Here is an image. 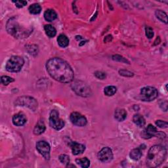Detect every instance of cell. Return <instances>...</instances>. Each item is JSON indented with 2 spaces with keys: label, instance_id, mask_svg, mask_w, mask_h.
<instances>
[{
  "label": "cell",
  "instance_id": "9c48e42d",
  "mask_svg": "<svg viewBox=\"0 0 168 168\" xmlns=\"http://www.w3.org/2000/svg\"><path fill=\"white\" fill-rule=\"evenodd\" d=\"M98 158L102 162H109L113 158V153L108 147H104L98 154Z\"/></svg>",
  "mask_w": 168,
  "mask_h": 168
},
{
  "label": "cell",
  "instance_id": "ac0fdd59",
  "mask_svg": "<svg viewBox=\"0 0 168 168\" xmlns=\"http://www.w3.org/2000/svg\"><path fill=\"white\" fill-rule=\"evenodd\" d=\"M133 120H134V122L139 126V128H142L145 125V120L144 117L141 115V114H135L134 116V118H133Z\"/></svg>",
  "mask_w": 168,
  "mask_h": 168
},
{
  "label": "cell",
  "instance_id": "4dcf8cb0",
  "mask_svg": "<svg viewBox=\"0 0 168 168\" xmlns=\"http://www.w3.org/2000/svg\"><path fill=\"white\" fill-rule=\"evenodd\" d=\"M156 124L160 128H167V126H168L167 123L166 122H164L162 120H157L156 122Z\"/></svg>",
  "mask_w": 168,
  "mask_h": 168
},
{
  "label": "cell",
  "instance_id": "30bf717a",
  "mask_svg": "<svg viewBox=\"0 0 168 168\" xmlns=\"http://www.w3.org/2000/svg\"><path fill=\"white\" fill-rule=\"evenodd\" d=\"M36 149L43 156L46 160L50 158V146L45 141H39L36 144Z\"/></svg>",
  "mask_w": 168,
  "mask_h": 168
},
{
  "label": "cell",
  "instance_id": "7c38bea8",
  "mask_svg": "<svg viewBox=\"0 0 168 168\" xmlns=\"http://www.w3.org/2000/svg\"><path fill=\"white\" fill-rule=\"evenodd\" d=\"M26 121V118L23 113L16 114L13 117V123L16 126H22L25 124Z\"/></svg>",
  "mask_w": 168,
  "mask_h": 168
},
{
  "label": "cell",
  "instance_id": "603a6c76",
  "mask_svg": "<svg viewBox=\"0 0 168 168\" xmlns=\"http://www.w3.org/2000/svg\"><path fill=\"white\" fill-rule=\"evenodd\" d=\"M29 10L31 14H33V15H38V14L40 13L41 11V8L39 4L34 3L29 7Z\"/></svg>",
  "mask_w": 168,
  "mask_h": 168
},
{
  "label": "cell",
  "instance_id": "277c9868",
  "mask_svg": "<svg viewBox=\"0 0 168 168\" xmlns=\"http://www.w3.org/2000/svg\"><path fill=\"white\" fill-rule=\"evenodd\" d=\"M24 64V60L23 57L19 56H13L6 64L5 68L10 72H18Z\"/></svg>",
  "mask_w": 168,
  "mask_h": 168
},
{
  "label": "cell",
  "instance_id": "d4e9b609",
  "mask_svg": "<svg viewBox=\"0 0 168 168\" xmlns=\"http://www.w3.org/2000/svg\"><path fill=\"white\" fill-rule=\"evenodd\" d=\"M117 92V88L114 86H107L104 88V94L107 96H113Z\"/></svg>",
  "mask_w": 168,
  "mask_h": 168
},
{
  "label": "cell",
  "instance_id": "ba28073f",
  "mask_svg": "<svg viewBox=\"0 0 168 168\" xmlns=\"http://www.w3.org/2000/svg\"><path fill=\"white\" fill-rule=\"evenodd\" d=\"M50 123L51 128L55 130H60L65 126V122L59 118V113L55 110H53L51 112L50 116Z\"/></svg>",
  "mask_w": 168,
  "mask_h": 168
},
{
  "label": "cell",
  "instance_id": "6da1fadb",
  "mask_svg": "<svg viewBox=\"0 0 168 168\" xmlns=\"http://www.w3.org/2000/svg\"><path fill=\"white\" fill-rule=\"evenodd\" d=\"M47 71L51 78L62 83H70L73 81L74 73L68 63L59 58H53L46 64Z\"/></svg>",
  "mask_w": 168,
  "mask_h": 168
},
{
  "label": "cell",
  "instance_id": "8fae6325",
  "mask_svg": "<svg viewBox=\"0 0 168 168\" xmlns=\"http://www.w3.org/2000/svg\"><path fill=\"white\" fill-rule=\"evenodd\" d=\"M71 120L74 125L80 126V127H83L87 124V119L86 117L76 112L71 114Z\"/></svg>",
  "mask_w": 168,
  "mask_h": 168
},
{
  "label": "cell",
  "instance_id": "cb8c5ba5",
  "mask_svg": "<svg viewBox=\"0 0 168 168\" xmlns=\"http://www.w3.org/2000/svg\"><path fill=\"white\" fill-rule=\"evenodd\" d=\"M76 162L79 165H80L81 167L83 168H87L90 165V161L87 158L77 159L76 160Z\"/></svg>",
  "mask_w": 168,
  "mask_h": 168
},
{
  "label": "cell",
  "instance_id": "484cf974",
  "mask_svg": "<svg viewBox=\"0 0 168 168\" xmlns=\"http://www.w3.org/2000/svg\"><path fill=\"white\" fill-rule=\"evenodd\" d=\"M13 81H14V80L9 76H3L1 78V83L4 86H8L10 83L13 82Z\"/></svg>",
  "mask_w": 168,
  "mask_h": 168
},
{
  "label": "cell",
  "instance_id": "7a4b0ae2",
  "mask_svg": "<svg viewBox=\"0 0 168 168\" xmlns=\"http://www.w3.org/2000/svg\"><path fill=\"white\" fill-rule=\"evenodd\" d=\"M6 30L14 38L24 39L29 37L32 32V27L21 24L18 18L14 17L11 18L7 23Z\"/></svg>",
  "mask_w": 168,
  "mask_h": 168
},
{
  "label": "cell",
  "instance_id": "44dd1931",
  "mask_svg": "<svg viewBox=\"0 0 168 168\" xmlns=\"http://www.w3.org/2000/svg\"><path fill=\"white\" fill-rule=\"evenodd\" d=\"M130 158L134 160H138L142 156V152L139 149H133L130 152Z\"/></svg>",
  "mask_w": 168,
  "mask_h": 168
},
{
  "label": "cell",
  "instance_id": "8992f818",
  "mask_svg": "<svg viewBox=\"0 0 168 168\" xmlns=\"http://www.w3.org/2000/svg\"><path fill=\"white\" fill-rule=\"evenodd\" d=\"M17 106H22L29 108L32 110H35L38 108V102L33 97L23 96L18 97L15 101Z\"/></svg>",
  "mask_w": 168,
  "mask_h": 168
},
{
  "label": "cell",
  "instance_id": "f546056e",
  "mask_svg": "<svg viewBox=\"0 0 168 168\" xmlns=\"http://www.w3.org/2000/svg\"><path fill=\"white\" fill-rule=\"evenodd\" d=\"M95 76H96V78H97L98 79H100V80H104V79L106 78V77H107L106 74L102 72H100V71L95 72Z\"/></svg>",
  "mask_w": 168,
  "mask_h": 168
},
{
  "label": "cell",
  "instance_id": "2e32d148",
  "mask_svg": "<svg viewBox=\"0 0 168 168\" xmlns=\"http://www.w3.org/2000/svg\"><path fill=\"white\" fill-rule=\"evenodd\" d=\"M44 18L48 22H52L57 18V13L53 9H47L44 13Z\"/></svg>",
  "mask_w": 168,
  "mask_h": 168
},
{
  "label": "cell",
  "instance_id": "e0dca14e",
  "mask_svg": "<svg viewBox=\"0 0 168 168\" xmlns=\"http://www.w3.org/2000/svg\"><path fill=\"white\" fill-rule=\"evenodd\" d=\"M45 125L44 122L39 121L38 122L36 125L35 126L34 129V134L35 135H39L43 134V133L45 131Z\"/></svg>",
  "mask_w": 168,
  "mask_h": 168
},
{
  "label": "cell",
  "instance_id": "52a82bcc",
  "mask_svg": "<svg viewBox=\"0 0 168 168\" xmlns=\"http://www.w3.org/2000/svg\"><path fill=\"white\" fill-rule=\"evenodd\" d=\"M142 100L144 101H152L156 99L158 93L155 87L148 86L143 87L141 91Z\"/></svg>",
  "mask_w": 168,
  "mask_h": 168
},
{
  "label": "cell",
  "instance_id": "5b68a950",
  "mask_svg": "<svg viewBox=\"0 0 168 168\" xmlns=\"http://www.w3.org/2000/svg\"><path fill=\"white\" fill-rule=\"evenodd\" d=\"M71 87L74 92L78 95L83 97H87L92 95V91L90 87L86 83L81 81H75Z\"/></svg>",
  "mask_w": 168,
  "mask_h": 168
},
{
  "label": "cell",
  "instance_id": "83f0119b",
  "mask_svg": "<svg viewBox=\"0 0 168 168\" xmlns=\"http://www.w3.org/2000/svg\"><path fill=\"white\" fill-rule=\"evenodd\" d=\"M113 60H116V61L122 62H125V63L127 62L128 64H129V62L127 59H125L123 57H122V56H120V55H114V56H113Z\"/></svg>",
  "mask_w": 168,
  "mask_h": 168
},
{
  "label": "cell",
  "instance_id": "ffe728a7",
  "mask_svg": "<svg viewBox=\"0 0 168 168\" xmlns=\"http://www.w3.org/2000/svg\"><path fill=\"white\" fill-rule=\"evenodd\" d=\"M44 30L47 35V36L50 38H53L55 36V35L57 34V30L55 29L53 26H52L50 24H47L44 26Z\"/></svg>",
  "mask_w": 168,
  "mask_h": 168
},
{
  "label": "cell",
  "instance_id": "9a60e30c",
  "mask_svg": "<svg viewBox=\"0 0 168 168\" xmlns=\"http://www.w3.org/2000/svg\"><path fill=\"white\" fill-rule=\"evenodd\" d=\"M114 117L118 121L122 122L127 117V113L123 108H117L115 111Z\"/></svg>",
  "mask_w": 168,
  "mask_h": 168
},
{
  "label": "cell",
  "instance_id": "5bb4252c",
  "mask_svg": "<svg viewBox=\"0 0 168 168\" xmlns=\"http://www.w3.org/2000/svg\"><path fill=\"white\" fill-rule=\"evenodd\" d=\"M73 155H78L84 152L86 149V146L83 144L78 143L76 142H72L71 144Z\"/></svg>",
  "mask_w": 168,
  "mask_h": 168
},
{
  "label": "cell",
  "instance_id": "3957f363",
  "mask_svg": "<svg viewBox=\"0 0 168 168\" xmlns=\"http://www.w3.org/2000/svg\"><path fill=\"white\" fill-rule=\"evenodd\" d=\"M167 150L164 146L155 145L149 149L147 155L146 164L150 167H156L160 165L165 160Z\"/></svg>",
  "mask_w": 168,
  "mask_h": 168
},
{
  "label": "cell",
  "instance_id": "d6a6232c",
  "mask_svg": "<svg viewBox=\"0 0 168 168\" xmlns=\"http://www.w3.org/2000/svg\"><path fill=\"white\" fill-rule=\"evenodd\" d=\"M13 3H15L16 6L18 8H22L27 4V2L26 1H14Z\"/></svg>",
  "mask_w": 168,
  "mask_h": 168
},
{
  "label": "cell",
  "instance_id": "f1b7e54d",
  "mask_svg": "<svg viewBox=\"0 0 168 168\" xmlns=\"http://www.w3.org/2000/svg\"><path fill=\"white\" fill-rule=\"evenodd\" d=\"M146 30V36H147V38L151 39L152 38V37L154 36V32L153 30L151 29L150 27H146L145 29Z\"/></svg>",
  "mask_w": 168,
  "mask_h": 168
},
{
  "label": "cell",
  "instance_id": "d6986e66",
  "mask_svg": "<svg viewBox=\"0 0 168 168\" xmlns=\"http://www.w3.org/2000/svg\"><path fill=\"white\" fill-rule=\"evenodd\" d=\"M57 42H58L59 45L63 48L67 47L69 44L68 38L64 34L59 35L57 38Z\"/></svg>",
  "mask_w": 168,
  "mask_h": 168
},
{
  "label": "cell",
  "instance_id": "4316f807",
  "mask_svg": "<svg viewBox=\"0 0 168 168\" xmlns=\"http://www.w3.org/2000/svg\"><path fill=\"white\" fill-rule=\"evenodd\" d=\"M59 160L60 161V162L63 164H65V165H68L69 164V162H70V158H69V156H67V155H61L60 156H59Z\"/></svg>",
  "mask_w": 168,
  "mask_h": 168
},
{
  "label": "cell",
  "instance_id": "7402d4cb",
  "mask_svg": "<svg viewBox=\"0 0 168 168\" xmlns=\"http://www.w3.org/2000/svg\"><path fill=\"white\" fill-rule=\"evenodd\" d=\"M155 15L160 21H162V22L165 24L167 23V16L164 11L162 10H157L155 12Z\"/></svg>",
  "mask_w": 168,
  "mask_h": 168
},
{
  "label": "cell",
  "instance_id": "1f68e13d",
  "mask_svg": "<svg viewBox=\"0 0 168 168\" xmlns=\"http://www.w3.org/2000/svg\"><path fill=\"white\" fill-rule=\"evenodd\" d=\"M119 73H120V75L125 76V77H131L134 76V74H133L132 72L128 71H125V70H121V71H119Z\"/></svg>",
  "mask_w": 168,
  "mask_h": 168
},
{
  "label": "cell",
  "instance_id": "4fadbf2b",
  "mask_svg": "<svg viewBox=\"0 0 168 168\" xmlns=\"http://www.w3.org/2000/svg\"><path fill=\"white\" fill-rule=\"evenodd\" d=\"M157 129L155 127V126L149 124L148 126H147V128L144 130L143 131V137L145 139H150L152 137L155 136L157 134Z\"/></svg>",
  "mask_w": 168,
  "mask_h": 168
}]
</instances>
